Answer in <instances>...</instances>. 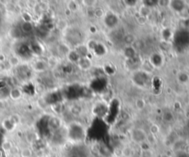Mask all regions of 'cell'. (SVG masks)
<instances>
[{
  "label": "cell",
  "instance_id": "30bf717a",
  "mask_svg": "<svg viewBox=\"0 0 189 157\" xmlns=\"http://www.w3.org/2000/svg\"><path fill=\"white\" fill-rule=\"evenodd\" d=\"M77 65L81 70H87L91 66V61L86 57V58H80V60L78 61Z\"/></svg>",
  "mask_w": 189,
  "mask_h": 157
},
{
  "label": "cell",
  "instance_id": "7402d4cb",
  "mask_svg": "<svg viewBox=\"0 0 189 157\" xmlns=\"http://www.w3.org/2000/svg\"><path fill=\"white\" fill-rule=\"evenodd\" d=\"M172 118H174V116H172V113L170 112V111L165 112L164 115H163V120H166V121H171L172 120Z\"/></svg>",
  "mask_w": 189,
  "mask_h": 157
},
{
  "label": "cell",
  "instance_id": "7c38bea8",
  "mask_svg": "<svg viewBox=\"0 0 189 157\" xmlns=\"http://www.w3.org/2000/svg\"><path fill=\"white\" fill-rule=\"evenodd\" d=\"M135 41H136V38L130 33L124 34V36H123V42L127 46H132L133 43L135 42Z\"/></svg>",
  "mask_w": 189,
  "mask_h": 157
},
{
  "label": "cell",
  "instance_id": "83f0119b",
  "mask_svg": "<svg viewBox=\"0 0 189 157\" xmlns=\"http://www.w3.org/2000/svg\"><path fill=\"white\" fill-rule=\"evenodd\" d=\"M83 4H92L94 6V5H95V2H94V1H84ZM88 6H91V5H88Z\"/></svg>",
  "mask_w": 189,
  "mask_h": 157
},
{
  "label": "cell",
  "instance_id": "9a60e30c",
  "mask_svg": "<svg viewBox=\"0 0 189 157\" xmlns=\"http://www.w3.org/2000/svg\"><path fill=\"white\" fill-rule=\"evenodd\" d=\"M9 96H10V97H11V98H12V99H14V100L20 99V98L21 97V91H20L19 88L15 87V88H13V89H11V90H10V92H9Z\"/></svg>",
  "mask_w": 189,
  "mask_h": 157
},
{
  "label": "cell",
  "instance_id": "f1b7e54d",
  "mask_svg": "<svg viewBox=\"0 0 189 157\" xmlns=\"http://www.w3.org/2000/svg\"><path fill=\"white\" fill-rule=\"evenodd\" d=\"M160 157H172L171 155H168V154H162V155H161Z\"/></svg>",
  "mask_w": 189,
  "mask_h": 157
},
{
  "label": "cell",
  "instance_id": "2e32d148",
  "mask_svg": "<svg viewBox=\"0 0 189 157\" xmlns=\"http://www.w3.org/2000/svg\"><path fill=\"white\" fill-rule=\"evenodd\" d=\"M138 13L140 15V17H144V18H147L148 16L151 14V9L144 5H142L140 7H139V10H138Z\"/></svg>",
  "mask_w": 189,
  "mask_h": 157
},
{
  "label": "cell",
  "instance_id": "ffe728a7",
  "mask_svg": "<svg viewBox=\"0 0 189 157\" xmlns=\"http://www.w3.org/2000/svg\"><path fill=\"white\" fill-rule=\"evenodd\" d=\"M11 33H12V36L14 38H20L21 36V34H22V32H21V30H20V28H13Z\"/></svg>",
  "mask_w": 189,
  "mask_h": 157
},
{
  "label": "cell",
  "instance_id": "ac0fdd59",
  "mask_svg": "<svg viewBox=\"0 0 189 157\" xmlns=\"http://www.w3.org/2000/svg\"><path fill=\"white\" fill-rule=\"evenodd\" d=\"M140 157H153V152L151 149H142L140 153Z\"/></svg>",
  "mask_w": 189,
  "mask_h": 157
},
{
  "label": "cell",
  "instance_id": "8992f818",
  "mask_svg": "<svg viewBox=\"0 0 189 157\" xmlns=\"http://www.w3.org/2000/svg\"><path fill=\"white\" fill-rule=\"evenodd\" d=\"M30 70L26 65H19L17 68V75L20 79H26L30 76Z\"/></svg>",
  "mask_w": 189,
  "mask_h": 157
},
{
  "label": "cell",
  "instance_id": "484cf974",
  "mask_svg": "<svg viewBox=\"0 0 189 157\" xmlns=\"http://www.w3.org/2000/svg\"><path fill=\"white\" fill-rule=\"evenodd\" d=\"M123 3L125 4H128L127 6H135L136 4H138V1H124Z\"/></svg>",
  "mask_w": 189,
  "mask_h": 157
},
{
  "label": "cell",
  "instance_id": "9c48e42d",
  "mask_svg": "<svg viewBox=\"0 0 189 157\" xmlns=\"http://www.w3.org/2000/svg\"><path fill=\"white\" fill-rule=\"evenodd\" d=\"M88 51H89L88 47L85 46V45H80L75 49V52L77 53V55L80 56V58H86V57H87Z\"/></svg>",
  "mask_w": 189,
  "mask_h": 157
},
{
  "label": "cell",
  "instance_id": "f546056e",
  "mask_svg": "<svg viewBox=\"0 0 189 157\" xmlns=\"http://www.w3.org/2000/svg\"><path fill=\"white\" fill-rule=\"evenodd\" d=\"M1 136H2V135H1V131H0V142H1V139H2Z\"/></svg>",
  "mask_w": 189,
  "mask_h": 157
},
{
  "label": "cell",
  "instance_id": "603a6c76",
  "mask_svg": "<svg viewBox=\"0 0 189 157\" xmlns=\"http://www.w3.org/2000/svg\"><path fill=\"white\" fill-rule=\"evenodd\" d=\"M21 155H22V157H31L33 153H31V151L30 150V149L25 148L24 150L21 152Z\"/></svg>",
  "mask_w": 189,
  "mask_h": 157
},
{
  "label": "cell",
  "instance_id": "4fadbf2b",
  "mask_svg": "<svg viewBox=\"0 0 189 157\" xmlns=\"http://www.w3.org/2000/svg\"><path fill=\"white\" fill-rule=\"evenodd\" d=\"M67 58L70 62H73V64H77L78 61L80 60V57L77 55V53L75 51L69 52L68 54H67Z\"/></svg>",
  "mask_w": 189,
  "mask_h": 157
},
{
  "label": "cell",
  "instance_id": "277c9868",
  "mask_svg": "<svg viewBox=\"0 0 189 157\" xmlns=\"http://www.w3.org/2000/svg\"><path fill=\"white\" fill-rule=\"evenodd\" d=\"M149 62L153 67L155 68H160L163 65V57L161 54L158 52H154L151 54V58H149Z\"/></svg>",
  "mask_w": 189,
  "mask_h": 157
},
{
  "label": "cell",
  "instance_id": "d6986e66",
  "mask_svg": "<svg viewBox=\"0 0 189 157\" xmlns=\"http://www.w3.org/2000/svg\"><path fill=\"white\" fill-rule=\"evenodd\" d=\"M136 106H137L138 109H143L146 107V102L142 98H138L136 101Z\"/></svg>",
  "mask_w": 189,
  "mask_h": 157
},
{
  "label": "cell",
  "instance_id": "3957f363",
  "mask_svg": "<svg viewBox=\"0 0 189 157\" xmlns=\"http://www.w3.org/2000/svg\"><path fill=\"white\" fill-rule=\"evenodd\" d=\"M104 23L107 28H115L118 24V17L114 13H108L104 19Z\"/></svg>",
  "mask_w": 189,
  "mask_h": 157
},
{
  "label": "cell",
  "instance_id": "cb8c5ba5",
  "mask_svg": "<svg viewBox=\"0 0 189 157\" xmlns=\"http://www.w3.org/2000/svg\"><path fill=\"white\" fill-rule=\"evenodd\" d=\"M9 64H10L11 65H13V66H17V65H20V60H19V58H18V57L14 56V57L10 58V60H9Z\"/></svg>",
  "mask_w": 189,
  "mask_h": 157
},
{
  "label": "cell",
  "instance_id": "4316f807",
  "mask_svg": "<svg viewBox=\"0 0 189 157\" xmlns=\"http://www.w3.org/2000/svg\"><path fill=\"white\" fill-rule=\"evenodd\" d=\"M5 69H6L5 65H4V64H2V62H0V72L5 71Z\"/></svg>",
  "mask_w": 189,
  "mask_h": 157
},
{
  "label": "cell",
  "instance_id": "52a82bcc",
  "mask_svg": "<svg viewBox=\"0 0 189 157\" xmlns=\"http://www.w3.org/2000/svg\"><path fill=\"white\" fill-rule=\"evenodd\" d=\"M20 30H21V32L22 33H26V34H30V33H31L33 32V31L34 30V27H33V25L31 24V23L29 21V22H27V21H24L22 23V24L20 25Z\"/></svg>",
  "mask_w": 189,
  "mask_h": 157
},
{
  "label": "cell",
  "instance_id": "7a4b0ae2",
  "mask_svg": "<svg viewBox=\"0 0 189 157\" xmlns=\"http://www.w3.org/2000/svg\"><path fill=\"white\" fill-rule=\"evenodd\" d=\"M169 6L175 12L181 13L186 9V3L182 0H175V1H169Z\"/></svg>",
  "mask_w": 189,
  "mask_h": 157
},
{
  "label": "cell",
  "instance_id": "44dd1931",
  "mask_svg": "<svg viewBox=\"0 0 189 157\" xmlns=\"http://www.w3.org/2000/svg\"><path fill=\"white\" fill-rule=\"evenodd\" d=\"M4 126H5V129H6V130H11L14 128V123H13L10 120H5Z\"/></svg>",
  "mask_w": 189,
  "mask_h": 157
},
{
  "label": "cell",
  "instance_id": "d4e9b609",
  "mask_svg": "<svg viewBox=\"0 0 189 157\" xmlns=\"http://www.w3.org/2000/svg\"><path fill=\"white\" fill-rule=\"evenodd\" d=\"M151 132L152 133V134H155V133L159 132V127L157 126L156 124H153L152 126L151 127Z\"/></svg>",
  "mask_w": 189,
  "mask_h": 157
},
{
  "label": "cell",
  "instance_id": "5b68a950",
  "mask_svg": "<svg viewBox=\"0 0 189 157\" xmlns=\"http://www.w3.org/2000/svg\"><path fill=\"white\" fill-rule=\"evenodd\" d=\"M134 77L135 78H139V80H136V81H134L137 85H138L139 86H146L147 85V80H148V75L143 73V72H138L135 74V75H134Z\"/></svg>",
  "mask_w": 189,
  "mask_h": 157
},
{
  "label": "cell",
  "instance_id": "ba28073f",
  "mask_svg": "<svg viewBox=\"0 0 189 157\" xmlns=\"http://www.w3.org/2000/svg\"><path fill=\"white\" fill-rule=\"evenodd\" d=\"M124 54L127 59H132L137 56V51L133 46H127L124 50Z\"/></svg>",
  "mask_w": 189,
  "mask_h": 157
},
{
  "label": "cell",
  "instance_id": "8fae6325",
  "mask_svg": "<svg viewBox=\"0 0 189 157\" xmlns=\"http://www.w3.org/2000/svg\"><path fill=\"white\" fill-rule=\"evenodd\" d=\"M33 67H34V70L37 72H43L47 67V65H46L45 62L39 60L36 62H34Z\"/></svg>",
  "mask_w": 189,
  "mask_h": 157
},
{
  "label": "cell",
  "instance_id": "6da1fadb",
  "mask_svg": "<svg viewBox=\"0 0 189 157\" xmlns=\"http://www.w3.org/2000/svg\"><path fill=\"white\" fill-rule=\"evenodd\" d=\"M147 133L142 129H135L131 132V138L137 143H143L147 140Z\"/></svg>",
  "mask_w": 189,
  "mask_h": 157
},
{
  "label": "cell",
  "instance_id": "5bb4252c",
  "mask_svg": "<svg viewBox=\"0 0 189 157\" xmlns=\"http://www.w3.org/2000/svg\"><path fill=\"white\" fill-rule=\"evenodd\" d=\"M177 79H178V82L181 83V84H187L189 82V75L185 72H181L178 76H177Z\"/></svg>",
  "mask_w": 189,
  "mask_h": 157
},
{
  "label": "cell",
  "instance_id": "e0dca14e",
  "mask_svg": "<svg viewBox=\"0 0 189 157\" xmlns=\"http://www.w3.org/2000/svg\"><path fill=\"white\" fill-rule=\"evenodd\" d=\"M60 127V120L57 118H52L49 120V128H52L53 130H57Z\"/></svg>",
  "mask_w": 189,
  "mask_h": 157
}]
</instances>
